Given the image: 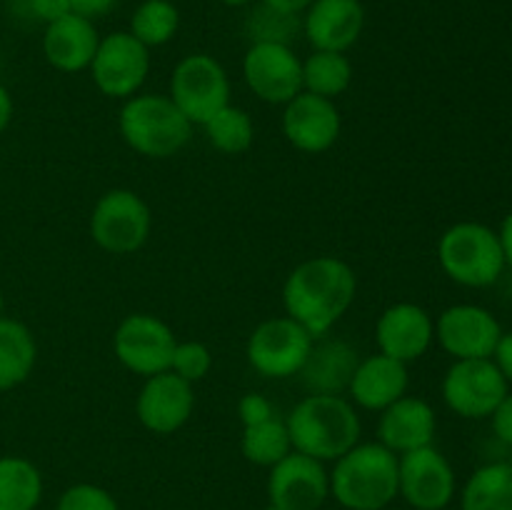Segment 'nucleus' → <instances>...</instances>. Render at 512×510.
<instances>
[{"label": "nucleus", "mask_w": 512, "mask_h": 510, "mask_svg": "<svg viewBox=\"0 0 512 510\" xmlns=\"http://www.w3.org/2000/svg\"><path fill=\"white\" fill-rule=\"evenodd\" d=\"M355 293L358 278L353 268L333 255H320L288 275L283 285L285 313L318 340L348 313Z\"/></svg>", "instance_id": "1"}, {"label": "nucleus", "mask_w": 512, "mask_h": 510, "mask_svg": "<svg viewBox=\"0 0 512 510\" xmlns=\"http://www.w3.org/2000/svg\"><path fill=\"white\" fill-rule=\"evenodd\" d=\"M288 433L293 450L320 460H338L360 440V418L343 395L310 393L290 410Z\"/></svg>", "instance_id": "2"}, {"label": "nucleus", "mask_w": 512, "mask_h": 510, "mask_svg": "<svg viewBox=\"0 0 512 510\" xmlns=\"http://www.w3.org/2000/svg\"><path fill=\"white\" fill-rule=\"evenodd\" d=\"M330 495L348 510H383L400 495L398 455L380 443H358L335 460Z\"/></svg>", "instance_id": "3"}, {"label": "nucleus", "mask_w": 512, "mask_h": 510, "mask_svg": "<svg viewBox=\"0 0 512 510\" xmlns=\"http://www.w3.org/2000/svg\"><path fill=\"white\" fill-rule=\"evenodd\" d=\"M120 133L145 158H170L188 145L193 123L170 95H133L120 110Z\"/></svg>", "instance_id": "4"}, {"label": "nucleus", "mask_w": 512, "mask_h": 510, "mask_svg": "<svg viewBox=\"0 0 512 510\" xmlns=\"http://www.w3.org/2000/svg\"><path fill=\"white\" fill-rule=\"evenodd\" d=\"M440 268L465 288H488L505 270L500 235L483 223H455L438 243Z\"/></svg>", "instance_id": "5"}, {"label": "nucleus", "mask_w": 512, "mask_h": 510, "mask_svg": "<svg viewBox=\"0 0 512 510\" xmlns=\"http://www.w3.org/2000/svg\"><path fill=\"white\" fill-rule=\"evenodd\" d=\"M170 100L193 125H205L230 103V80L213 55L195 53L180 60L170 78Z\"/></svg>", "instance_id": "6"}, {"label": "nucleus", "mask_w": 512, "mask_h": 510, "mask_svg": "<svg viewBox=\"0 0 512 510\" xmlns=\"http://www.w3.org/2000/svg\"><path fill=\"white\" fill-rule=\"evenodd\" d=\"M153 225L148 203L125 188L108 190L90 215V235L113 255H130L145 245Z\"/></svg>", "instance_id": "7"}, {"label": "nucleus", "mask_w": 512, "mask_h": 510, "mask_svg": "<svg viewBox=\"0 0 512 510\" xmlns=\"http://www.w3.org/2000/svg\"><path fill=\"white\" fill-rule=\"evenodd\" d=\"M315 338L293 318H270L253 330L248 340V360L265 378L283 380L298 375L313 350Z\"/></svg>", "instance_id": "8"}, {"label": "nucleus", "mask_w": 512, "mask_h": 510, "mask_svg": "<svg viewBox=\"0 0 512 510\" xmlns=\"http://www.w3.org/2000/svg\"><path fill=\"white\" fill-rule=\"evenodd\" d=\"M508 395V380L493 358L455 360L443 380V398L463 418H490Z\"/></svg>", "instance_id": "9"}, {"label": "nucleus", "mask_w": 512, "mask_h": 510, "mask_svg": "<svg viewBox=\"0 0 512 510\" xmlns=\"http://www.w3.org/2000/svg\"><path fill=\"white\" fill-rule=\"evenodd\" d=\"M150 48H145L130 30H118L100 38L90 63L95 85L108 98H133L150 70Z\"/></svg>", "instance_id": "10"}, {"label": "nucleus", "mask_w": 512, "mask_h": 510, "mask_svg": "<svg viewBox=\"0 0 512 510\" xmlns=\"http://www.w3.org/2000/svg\"><path fill=\"white\" fill-rule=\"evenodd\" d=\"M178 345L168 323L148 313L128 315L113 338L115 358L135 375H158L170 370L173 350Z\"/></svg>", "instance_id": "11"}, {"label": "nucleus", "mask_w": 512, "mask_h": 510, "mask_svg": "<svg viewBox=\"0 0 512 510\" xmlns=\"http://www.w3.org/2000/svg\"><path fill=\"white\" fill-rule=\"evenodd\" d=\"M243 75L260 100L285 105L303 93V60L285 43H253L245 53Z\"/></svg>", "instance_id": "12"}, {"label": "nucleus", "mask_w": 512, "mask_h": 510, "mask_svg": "<svg viewBox=\"0 0 512 510\" xmlns=\"http://www.w3.org/2000/svg\"><path fill=\"white\" fill-rule=\"evenodd\" d=\"M400 495L413 510H445L455 495V470L433 445L398 458Z\"/></svg>", "instance_id": "13"}, {"label": "nucleus", "mask_w": 512, "mask_h": 510, "mask_svg": "<svg viewBox=\"0 0 512 510\" xmlns=\"http://www.w3.org/2000/svg\"><path fill=\"white\" fill-rule=\"evenodd\" d=\"M435 338L455 360L493 358L503 328L495 315L480 305H453L440 313Z\"/></svg>", "instance_id": "14"}, {"label": "nucleus", "mask_w": 512, "mask_h": 510, "mask_svg": "<svg viewBox=\"0 0 512 510\" xmlns=\"http://www.w3.org/2000/svg\"><path fill=\"white\" fill-rule=\"evenodd\" d=\"M330 495V475L323 463L310 455H285L270 468L268 498L283 510H320Z\"/></svg>", "instance_id": "15"}, {"label": "nucleus", "mask_w": 512, "mask_h": 510, "mask_svg": "<svg viewBox=\"0 0 512 510\" xmlns=\"http://www.w3.org/2000/svg\"><path fill=\"white\" fill-rule=\"evenodd\" d=\"M193 408V383L175 375L173 370L150 375L140 388L138 403H135V413H138L143 428L158 435H168L183 428L193 415Z\"/></svg>", "instance_id": "16"}, {"label": "nucleus", "mask_w": 512, "mask_h": 510, "mask_svg": "<svg viewBox=\"0 0 512 510\" xmlns=\"http://www.w3.org/2000/svg\"><path fill=\"white\" fill-rule=\"evenodd\" d=\"M283 133L290 145L303 153H325L335 145L340 135V113L335 100L320 98V95L303 93L295 95L285 103Z\"/></svg>", "instance_id": "17"}, {"label": "nucleus", "mask_w": 512, "mask_h": 510, "mask_svg": "<svg viewBox=\"0 0 512 510\" xmlns=\"http://www.w3.org/2000/svg\"><path fill=\"white\" fill-rule=\"evenodd\" d=\"M435 338V323L425 308L415 303H395L375 325V340L383 355L408 365L425 355Z\"/></svg>", "instance_id": "18"}, {"label": "nucleus", "mask_w": 512, "mask_h": 510, "mask_svg": "<svg viewBox=\"0 0 512 510\" xmlns=\"http://www.w3.org/2000/svg\"><path fill=\"white\" fill-rule=\"evenodd\" d=\"M365 28L360 0H313L305 10L303 30L313 50L345 53L358 43Z\"/></svg>", "instance_id": "19"}, {"label": "nucleus", "mask_w": 512, "mask_h": 510, "mask_svg": "<svg viewBox=\"0 0 512 510\" xmlns=\"http://www.w3.org/2000/svg\"><path fill=\"white\" fill-rule=\"evenodd\" d=\"M438 420L435 410L423 398L403 395L393 405L383 410L378 423V443L393 453H410V450L433 445Z\"/></svg>", "instance_id": "20"}, {"label": "nucleus", "mask_w": 512, "mask_h": 510, "mask_svg": "<svg viewBox=\"0 0 512 510\" xmlns=\"http://www.w3.org/2000/svg\"><path fill=\"white\" fill-rule=\"evenodd\" d=\"M98 43L100 35L95 30L93 20L83 18V15L68 13L45 25V60L55 70H63V73H80V70L90 68Z\"/></svg>", "instance_id": "21"}, {"label": "nucleus", "mask_w": 512, "mask_h": 510, "mask_svg": "<svg viewBox=\"0 0 512 510\" xmlns=\"http://www.w3.org/2000/svg\"><path fill=\"white\" fill-rule=\"evenodd\" d=\"M350 395L355 405L365 410H380L400 400L408 390V365L390 355H370L360 360L350 380Z\"/></svg>", "instance_id": "22"}, {"label": "nucleus", "mask_w": 512, "mask_h": 510, "mask_svg": "<svg viewBox=\"0 0 512 510\" xmlns=\"http://www.w3.org/2000/svg\"><path fill=\"white\" fill-rule=\"evenodd\" d=\"M358 363V350L353 345L345 340H323L313 343V350L298 375L310 393L340 395L350 388Z\"/></svg>", "instance_id": "23"}, {"label": "nucleus", "mask_w": 512, "mask_h": 510, "mask_svg": "<svg viewBox=\"0 0 512 510\" xmlns=\"http://www.w3.org/2000/svg\"><path fill=\"white\" fill-rule=\"evenodd\" d=\"M38 345L33 333L13 318H0V393L25 383L33 373Z\"/></svg>", "instance_id": "24"}, {"label": "nucleus", "mask_w": 512, "mask_h": 510, "mask_svg": "<svg viewBox=\"0 0 512 510\" xmlns=\"http://www.w3.org/2000/svg\"><path fill=\"white\" fill-rule=\"evenodd\" d=\"M43 498V478L20 455L0 458V510H35Z\"/></svg>", "instance_id": "25"}, {"label": "nucleus", "mask_w": 512, "mask_h": 510, "mask_svg": "<svg viewBox=\"0 0 512 510\" xmlns=\"http://www.w3.org/2000/svg\"><path fill=\"white\" fill-rule=\"evenodd\" d=\"M463 510H512V470L490 463L475 470L460 495Z\"/></svg>", "instance_id": "26"}, {"label": "nucleus", "mask_w": 512, "mask_h": 510, "mask_svg": "<svg viewBox=\"0 0 512 510\" xmlns=\"http://www.w3.org/2000/svg\"><path fill=\"white\" fill-rule=\"evenodd\" d=\"M350 80H353V65L345 53L313 50V55H308L303 63V90L320 98L335 100L350 88Z\"/></svg>", "instance_id": "27"}, {"label": "nucleus", "mask_w": 512, "mask_h": 510, "mask_svg": "<svg viewBox=\"0 0 512 510\" xmlns=\"http://www.w3.org/2000/svg\"><path fill=\"white\" fill-rule=\"evenodd\" d=\"M243 455L255 465H265L273 468L275 463L293 453V443H290V433L285 420L270 418L265 423L248 425L243 430V440H240Z\"/></svg>", "instance_id": "28"}, {"label": "nucleus", "mask_w": 512, "mask_h": 510, "mask_svg": "<svg viewBox=\"0 0 512 510\" xmlns=\"http://www.w3.org/2000/svg\"><path fill=\"white\" fill-rule=\"evenodd\" d=\"M180 28V13L170 0H143L130 18V33L145 45L158 48L170 43Z\"/></svg>", "instance_id": "29"}, {"label": "nucleus", "mask_w": 512, "mask_h": 510, "mask_svg": "<svg viewBox=\"0 0 512 510\" xmlns=\"http://www.w3.org/2000/svg\"><path fill=\"white\" fill-rule=\"evenodd\" d=\"M203 128L210 145H213L215 150H220V153L228 155L245 153V150L253 145L255 138L253 118L248 115V110L235 108V105L230 103L225 105L223 110H218Z\"/></svg>", "instance_id": "30"}, {"label": "nucleus", "mask_w": 512, "mask_h": 510, "mask_svg": "<svg viewBox=\"0 0 512 510\" xmlns=\"http://www.w3.org/2000/svg\"><path fill=\"white\" fill-rule=\"evenodd\" d=\"M298 30V15H285L278 10L260 5L250 18V33H253V43H285L293 38Z\"/></svg>", "instance_id": "31"}, {"label": "nucleus", "mask_w": 512, "mask_h": 510, "mask_svg": "<svg viewBox=\"0 0 512 510\" xmlns=\"http://www.w3.org/2000/svg\"><path fill=\"white\" fill-rule=\"evenodd\" d=\"M213 368V355H210L208 345L195 343V340H188V343H178L173 350V363H170V370L175 375H180L188 383H198Z\"/></svg>", "instance_id": "32"}, {"label": "nucleus", "mask_w": 512, "mask_h": 510, "mask_svg": "<svg viewBox=\"0 0 512 510\" xmlns=\"http://www.w3.org/2000/svg\"><path fill=\"white\" fill-rule=\"evenodd\" d=\"M55 510H120L113 495L93 483H78L65 490Z\"/></svg>", "instance_id": "33"}, {"label": "nucleus", "mask_w": 512, "mask_h": 510, "mask_svg": "<svg viewBox=\"0 0 512 510\" xmlns=\"http://www.w3.org/2000/svg\"><path fill=\"white\" fill-rule=\"evenodd\" d=\"M238 415L240 420H243L245 428H248V425H258V423H265V420L275 418V410L268 398H263V395L258 393H248L240 398Z\"/></svg>", "instance_id": "34"}, {"label": "nucleus", "mask_w": 512, "mask_h": 510, "mask_svg": "<svg viewBox=\"0 0 512 510\" xmlns=\"http://www.w3.org/2000/svg\"><path fill=\"white\" fill-rule=\"evenodd\" d=\"M20 5L25 13L33 15L35 20H43L45 25L70 13L68 0H20Z\"/></svg>", "instance_id": "35"}, {"label": "nucleus", "mask_w": 512, "mask_h": 510, "mask_svg": "<svg viewBox=\"0 0 512 510\" xmlns=\"http://www.w3.org/2000/svg\"><path fill=\"white\" fill-rule=\"evenodd\" d=\"M490 418H493V433L498 435L500 443L510 445L512 448V395L510 393L500 400V405L493 410Z\"/></svg>", "instance_id": "36"}, {"label": "nucleus", "mask_w": 512, "mask_h": 510, "mask_svg": "<svg viewBox=\"0 0 512 510\" xmlns=\"http://www.w3.org/2000/svg\"><path fill=\"white\" fill-rule=\"evenodd\" d=\"M68 5H70V13L83 15V18L88 20H95L108 15L110 10L118 5V0H68Z\"/></svg>", "instance_id": "37"}, {"label": "nucleus", "mask_w": 512, "mask_h": 510, "mask_svg": "<svg viewBox=\"0 0 512 510\" xmlns=\"http://www.w3.org/2000/svg\"><path fill=\"white\" fill-rule=\"evenodd\" d=\"M493 360L500 368V373L505 375V380L512 383V333H503V338H500L498 348L493 353Z\"/></svg>", "instance_id": "38"}, {"label": "nucleus", "mask_w": 512, "mask_h": 510, "mask_svg": "<svg viewBox=\"0 0 512 510\" xmlns=\"http://www.w3.org/2000/svg\"><path fill=\"white\" fill-rule=\"evenodd\" d=\"M310 3H313V0H263V5H268V8L278 10V13H285V15L305 13Z\"/></svg>", "instance_id": "39"}, {"label": "nucleus", "mask_w": 512, "mask_h": 510, "mask_svg": "<svg viewBox=\"0 0 512 510\" xmlns=\"http://www.w3.org/2000/svg\"><path fill=\"white\" fill-rule=\"evenodd\" d=\"M10 118H13V98H10L8 90L0 85V133L8 128Z\"/></svg>", "instance_id": "40"}, {"label": "nucleus", "mask_w": 512, "mask_h": 510, "mask_svg": "<svg viewBox=\"0 0 512 510\" xmlns=\"http://www.w3.org/2000/svg\"><path fill=\"white\" fill-rule=\"evenodd\" d=\"M500 243H503V253H505V263L512 268V213L503 220V228H500Z\"/></svg>", "instance_id": "41"}, {"label": "nucleus", "mask_w": 512, "mask_h": 510, "mask_svg": "<svg viewBox=\"0 0 512 510\" xmlns=\"http://www.w3.org/2000/svg\"><path fill=\"white\" fill-rule=\"evenodd\" d=\"M223 5H233V8H238V5H248L253 3V0H220Z\"/></svg>", "instance_id": "42"}, {"label": "nucleus", "mask_w": 512, "mask_h": 510, "mask_svg": "<svg viewBox=\"0 0 512 510\" xmlns=\"http://www.w3.org/2000/svg\"><path fill=\"white\" fill-rule=\"evenodd\" d=\"M3 308H5V300H3V290H0V318H3Z\"/></svg>", "instance_id": "43"}, {"label": "nucleus", "mask_w": 512, "mask_h": 510, "mask_svg": "<svg viewBox=\"0 0 512 510\" xmlns=\"http://www.w3.org/2000/svg\"><path fill=\"white\" fill-rule=\"evenodd\" d=\"M263 510H283V508H278V505H273V503H270L268 508H263Z\"/></svg>", "instance_id": "44"}, {"label": "nucleus", "mask_w": 512, "mask_h": 510, "mask_svg": "<svg viewBox=\"0 0 512 510\" xmlns=\"http://www.w3.org/2000/svg\"><path fill=\"white\" fill-rule=\"evenodd\" d=\"M505 465H508V468L512 470V450H510V458H508V460H505Z\"/></svg>", "instance_id": "45"}]
</instances>
